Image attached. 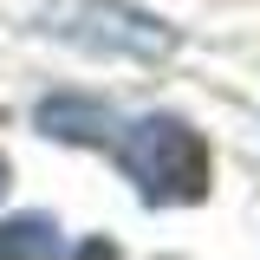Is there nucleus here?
<instances>
[{"instance_id": "nucleus-1", "label": "nucleus", "mask_w": 260, "mask_h": 260, "mask_svg": "<svg viewBox=\"0 0 260 260\" xmlns=\"http://www.w3.org/2000/svg\"><path fill=\"white\" fill-rule=\"evenodd\" d=\"M111 150L124 162V176L137 182V195L150 208H182V202H202L208 195V143L195 137L182 117H137V124H117Z\"/></svg>"}, {"instance_id": "nucleus-2", "label": "nucleus", "mask_w": 260, "mask_h": 260, "mask_svg": "<svg viewBox=\"0 0 260 260\" xmlns=\"http://www.w3.org/2000/svg\"><path fill=\"white\" fill-rule=\"evenodd\" d=\"M46 32L91 52V59H143L156 65L176 52V26H162L156 13L143 7H124V0H52L46 13Z\"/></svg>"}, {"instance_id": "nucleus-3", "label": "nucleus", "mask_w": 260, "mask_h": 260, "mask_svg": "<svg viewBox=\"0 0 260 260\" xmlns=\"http://www.w3.org/2000/svg\"><path fill=\"white\" fill-rule=\"evenodd\" d=\"M39 130L59 143H111L117 137V111L98 98H46L39 104Z\"/></svg>"}, {"instance_id": "nucleus-4", "label": "nucleus", "mask_w": 260, "mask_h": 260, "mask_svg": "<svg viewBox=\"0 0 260 260\" xmlns=\"http://www.w3.org/2000/svg\"><path fill=\"white\" fill-rule=\"evenodd\" d=\"M59 247V228L46 215H20V221H0V254H52Z\"/></svg>"}, {"instance_id": "nucleus-5", "label": "nucleus", "mask_w": 260, "mask_h": 260, "mask_svg": "<svg viewBox=\"0 0 260 260\" xmlns=\"http://www.w3.org/2000/svg\"><path fill=\"white\" fill-rule=\"evenodd\" d=\"M0 189H7V162H0Z\"/></svg>"}]
</instances>
